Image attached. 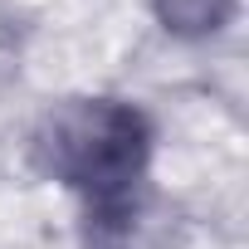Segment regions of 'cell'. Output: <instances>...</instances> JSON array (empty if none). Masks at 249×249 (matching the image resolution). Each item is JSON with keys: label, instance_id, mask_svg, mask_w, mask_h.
<instances>
[{"label": "cell", "instance_id": "1", "mask_svg": "<svg viewBox=\"0 0 249 249\" xmlns=\"http://www.w3.org/2000/svg\"><path fill=\"white\" fill-rule=\"evenodd\" d=\"M127 132H132L127 112L93 107V112H83L78 122L64 127V142H54V152L64 157V171L83 176L88 186H103V181H112L117 171H127V161H132Z\"/></svg>", "mask_w": 249, "mask_h": 249}]
</instances>
